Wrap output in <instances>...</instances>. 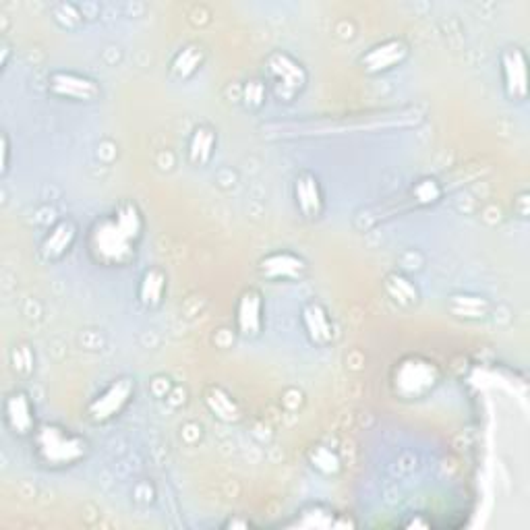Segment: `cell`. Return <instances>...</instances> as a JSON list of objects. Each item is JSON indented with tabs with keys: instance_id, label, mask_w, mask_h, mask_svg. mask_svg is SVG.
Segmentation results:
<instances>
[{
	"instance_id": "6da1fadb",
	"label": "cell",
	"mask_w": 530,
	"mask_h": 530,
	"mask_svg": "<svg viewBox=\"0 0 530 530\" xmlns=\"http://www.w3.org/2000/svg\"><path fill=\"white\" fill-rule=\"evenodd\" d=\"M143 232V212L135 201L125 199L87 230V253L102 268H127L137 259Z\"/></svg>"
},
{
	"instance_id": "7a4b0ae2",
	"label": "cell",
	"mask_w": 530,
	"mask_h": 530,
	"mask_svg": "<svg viewBox=\"0 0 530 530\" xmlns=\"http://www.w3.org/2000/svg\"><path fill=\"white\" fill-rule=\"evenodd\" d=\"M34 458L46 470H67L90 456L85 435L61 423H42L32 437Z\"/></svg>"
},
{
	"instance_id": "3957f363",
	"label": "cell",
	"mask_w": 530,
	"mask_h": 530,
	"mask_svg": "<svg viewBox=\"0 0 530 530\" xmlns=\"http://www.w3.org/2000/svg\"><path fill=\"white\" fill-rule=\"evenodd\" d=\"M263 81L278 102L297 100L307 87L309 73L301 61L284 50H274L265 58Z\"/></svg>"
},
{
	"instance_id": "277c9868",
	"label": "cell",
	"mask_w": 530,
	"mask_h": 530,
	"mask_svg": "<svg viewBox=\"0 0 530 530\" xmlns=\"http://www.w3.org/2000/svg\"><path fill=\"white\" fill-rule=\"evenodd\" d=\"M441 381V371L435 361L410 355L396 363L392 373L394 394L402 400H423Z\"/></svg>"
},
{
	"instance_id": "5b68a950",
	"label": "cell",
	"mask_w": 530,
	"mask_h": 530,
	"mask_svg": "<svg viewBox=\"0 0 530 530\" xmlns=\"http://www.w3.org/2000/svg\"><path fill=\"white\" fill-rule=\"evenodd\" d=\"M137 384L133 377H116L110 384L96 394L90 404H87V419L94 425H108L123 417L127 408L135 402Z\"/></svg>"
},
{
	"instance_id": "8992f818",
	"label": "cell",
	"mask_w": 530,
	"mask_h": 530,
	"mask_svg": "<svg viewBox=\"0 0 530 530\" xmlns=\"http://www.w3.org/2000/svg\"><path fill=\"white\" fill-rule=\"evenodd\" d=\"M5 427L17 439H32L38 431L36 404L25 390L15 388L5 396Z\"/></svg>"
},
{
	"instance_id": "52a82bcc",
	"label": "cell",
	"mask_w": 530,
	"mask_h": 530,
	"mask_svg": "<svg viewBox=\"0 0 530 530\" xmlns=\"http://www.w3.org/2000/svg\"><path fill=\"white\" fill-rule=\"evenodd\" d=\"M48 92L71 102H94L102 96L100 83L96 79L73 71H54L48 77Z\"/></svg>"
},
{
	"instance_id": "ba28073f",
	"label": "cell",
	"mask_w": 530,
	"mask_h": 530,
	"mask_svg": "<svg viewBox=\"0 0 530 530\" xmlns=\"http://www.w3.org/2000/svg\"><path fill=\"white\" fill-rule=\"evenodd\" d=\"M234 326L239 336L245 340H255L261 336L265 326V303L263 294L257 288H245L237 301V313H234Z\"/></svg>"
},
{
	"instance_id": "9c48e42d",
	"label": "cell",
	"mask_w": 530,
	"mask_h": 530,
	"mask_svg": "<svg viewBox=\"0 0 530 530\" xmlns=\"http://www.w3.org/2000/svg\"><path fill=\"white\" fill-rule=\"evenodd\" d=\"M259 272L272 282H301L309 272V265L301 255L282 249L261 257Z\"/></svg>"
},
{
	"instance_id": "30bf717a",
	"label": "cell",
	"mask_w": 530,
	"mask_h": 530,
	"mask_svg": "<svg viewBox=\"0 0 530 530\" xmlns=\"http://www.w3.org/2000/svg\"><path fill=\"white\" fill-rule=\"evenodd\" d=\"M294 203H297L299 214L309 222H315L323 216V212H326V193H323L317 174L309 170L297 174V179H294Z\"/></svg>"
},
{
	"instance_id": "8fae6325",
	"label": "cell",
	"mask_w": 530,
	"mask_h": 530,
	"mask_svg": "<svg viewBox=\"0 0 530 530\" xmlns=\"http://www.w3.org/2000/svg\"><path fill=\"white\" fill-rule=\"evenodd\" d=\"M410 54L408 44L402 38H390L386 42H379L371 46L363 56H361V65L367 73L379 75V73H388L396 67H400Z\"/></svg>"
},
{
	"instance_id": "7c38bea8",
	"label": "cell",
	"mask_w": 530,
	"mask_h": 530,
	"mask_svg": "<svg viewBox=\"0 0 530 530\" xmlns=\"http://www.w3.org/2000/svg\"><path fill=\"white\" fill-rule=\"evenodd\" d=\"M79 239V226L73 218H63L58 220L46 237L40 243V257L46 263H58L63 261L75 247Z\"/></svg>"
},
{
	"instance_id": "4fadbf2b",
	"label": "cell",
	"mask_w": 530,
	"mask_h": 530,
	"mask_svg": "<svg viewBox=\"0 0 530 530\" xmlns=\"http://www.w3.org/2000/svg\"><path fill=\"white\" fill-rule=\"evenodd\" d=\"M502 65L504 92L512 102H524L528 94L526 85V54L520 46H508L499 58Z\"/></svg>"
},
{
	"instance_id": "5bb4252c",
	"label": "cell",
	"mask_w": 530,
	"mask_h": 530,
	"mask_svg": "<svg viewBox=\"0 0 530 530\" xmlns=\"http://www.w3.org/2000/svg\"><path fill=\"white\" fill-rule=\"evenodd\" d=\"M301 319H303V328L311 344L323 348L334 342V334H336L334 321H332L330 311L321 303L311 301L309 305H305Z\"/></svg>"
},
{
	"instance_id": "9a60e30c",
	"label": "cell",
	"mask_w": 530,
	"mask_h": 530,
	"mask_svg": "<svg viewBox=\"0 0 530 530\" xmlns=\"http://www.w3.org/2000/svg\"><path fill=\"white\" fill-rule=\"evenodd\" d=\"M218 133L210 125H199L193 129L187 145V158L193 166H208L216 154Z\"/></svg>"
},
{
	"instance_id": "2e32d148",
	"label": "cell",
	"mask_w": 530,
	"mask_h": 530,
	"mask_svg": "<svg viewBox=\"0 0 530 530\" xmlns=\"http://www.w3.org/2000/svg\"><path fill=\"white\" fill-rule=\"evenodd\" d=\"M166 288H168V278H166L162 268L145 270V274L141 276V282H139V292H137L139 303L150 311L160 309L164 303V297H166Z\"/></svg>"
},
{
	"instance_id": "e0dca14e",
	"label": "cell",
	"mask_w": 530,
	"mask_h": 530,
	"mask_svg": "<svg viewBox=\"0 0 530 530\" xmlns=\"http://www.w3.org/2000/svg\"><path fill=\"white\" fill-rule=\"evenodd\" d=\"M203 63H205V48H203V44L191 42V44H185L179 52L174 54L172 63H170V73L176 79L189 81L201 71Z\"/></svg>"
},
{
	"instance_id": "ac0fdd59",
	"label": "cell",
	"mask_w": 530,
	"mask_h": 530,
	"mask_svg": "<svg viewBox=\"0 0 530 530\" xmlns=\"http://www.w3.org/2000/svg\"><path fill=\"white\" fill-rule=\"evenodd\" d=\"M386 288H388V292H390V297H392L396 303H400V305L410 307V305H415L417 299H419L417 288L410 284V280H406V278L400 276V274H392V276H388V280H386Z\"/></svg>"
},
{
	"instance_id": "d6986e66",
	"label": "cell",
	"mask_w": 530,
	"mask_h": 530,
	"mask_svg": "<svg viewBox=\"0 0 530 530\" xmlns=\"http://www.w3.org/2000/svg\"><path fill=\"white\" fill-rule=\"evenodd\" d=\"M214 392V396H205V402H208V406L212 408L214 415L218 419H224V421H234L239 415L237 406H234V400L220 388H210Z\"/></svg>"
},
{
	"instance_id": "ffe728a7",
	"label": "cell",
	"mask_w": 530,
	"mask_h": 530,
	"mask_svg": "<svg viewBox=\"0 0 530 530\" xmlns=\"http://www.w3.org/2000/svg\"><path fill=\"white\" fill-rule=\"evenodd\" d=\"M412 195H415V201L419 205H433L441 199V195H444V189H441V185L435 181V179H421L415 183V187H412Z\"/></svg>"
},
{
	"instance_id": "44dd1931",
	"label": "cell",
	"mask_w": 530,
	"mask_h": 530,
	"mask_svg": "<svg viewBox=\"0 0 530 530\" xmlns=\"http://www.w3.org/2000/svg\"><path fill=\"white\" fill-rule=\"evenodd\" d=\"M268 96V85H265L263 79H251L245 85V104L247 108L257 110L259 106H263V100Z\"/></svg>"
},
{
	"instance_id": "7402d4cb",
	"label": "cell",
	"mask_w": 530,
	"mask_h": 530,
	"mask_svg": "<svg viewBox=\"0 0 530 530\" xmlns=\"http://www.w3.org/2000/svg\"><path fill=\"white\" fill-rule=\"evenodd\" d=\"M3 147H5V160H3V174L9 170V137L3 135Z\"/></svg>"
}]
</instances>
